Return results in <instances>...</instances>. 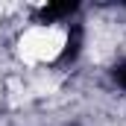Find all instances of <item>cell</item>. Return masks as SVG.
Returning <instances> with one entry per match:
<instances>
[{
	"label": "cell",
	"mask_w": 126,
	"mask_h": 126,
	"mask_svg": "<svg viewBox=\"0 0 126 126\" xmlns=\"http://www.w3.org/2000/svg\"><path fill=\"white\" fill-rule=\"evenodd\" d=\"M114 79H117L120 88H126V62H120L117 67H114Z\"/></svg>",
	"instance_id": "cell-3"
},
{
	"label": "cell",
	"mask_w": 126,
	"mask_h": 126,
	"mask_svg": "<svg viewBox=\"0 0 126 126\" xmlns=\"http://www.w3.org/2000/svg\"><path fill=\"white\" fill-rule=\"evenodd\" d=\"M76 9H79V3H73V0H67V3H50V6H44V9H41V21L67 18V15H73Z\"/></svg>",
	"instance_id": "cell-1"
},
{
	"label": "cell",
	"mask_w": 126,
	"mask_h": 126,
	"mask_svg": "<svg viewBox=\"0 0 126 126\" xmlns=\"http://www.w3.org/2000/svg\"><path fill=\"white\" fill-rule=\"evenodd\" d=\"M79 47H82V27H70L67 41H64V50H62V62L76 59V56H79Z\"/></svg>",
	"instance_id": "cell-2"
}]
</instances>
